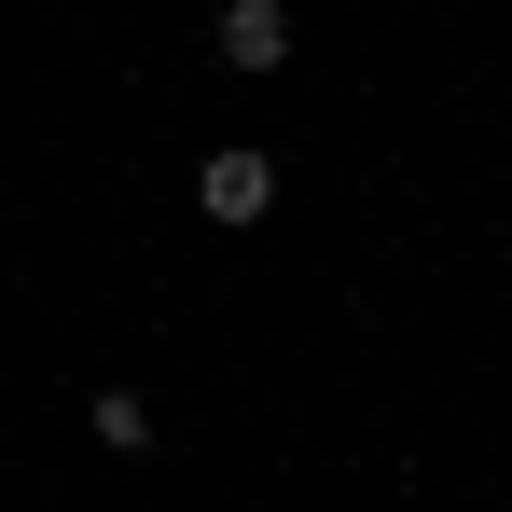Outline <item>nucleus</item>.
Wrapping results in <instances>:
<instances>
[{
	"instance_id": "obj_2",
	"label": "nucleus",
	"mask_w": 512,
	"mask_h": 512,
	"mask_svg": "<svg viewBox=\"0 0 512 512\" xmlns=\"http://www.w3.org/2000/svg\"><path fill=\"white\" fill-rule=\"evenodd\" d=\"M291 56V0H222V70H277Z\"/></svg>"
},
{
	"instance_id": "obj_3",
	"label": "nucleus",
	"mask_w": 512,
	"mask_h": 512,
	"mask_svg": "<svg viewBox=\"0 0 512 512\" xmlns=\"http://www.w3.org/2000/svg\"><path fill=\"white\" fill-rule=\"evenodd\" d=\"M97 443L139 457V443H153V402H139V388H97Z\"/></svg>"
},
{
	"instance_id": "obj_1",
	"label": "nucleus",
	"mask_w": 512,
	"mask_h": 512,
	"mask_svg": "<svg viewBox=\"0 0 512 512\" xmlns=\"http://www.w3.org/2000/svg\"><path fill=\"white\" fill-rule=\"evenodd\" d=\"M194 208H208V222H263V208H277V167H263V153H208V167H194Z\"/></svg>"
}]
</instances>
